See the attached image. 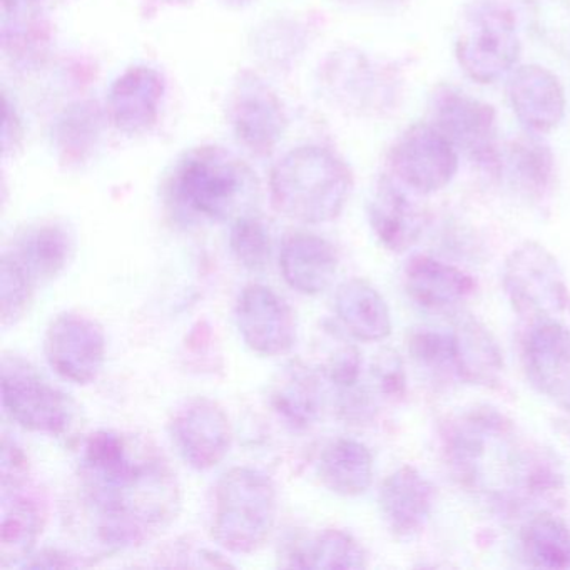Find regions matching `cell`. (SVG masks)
Instances as JSON below:
<instances>
[{
  "label": "cell",
  "mask_w": 570,
  "mask_h": 570,
  "mask_svg": "<svg viewBox=\"0 0 570 570\" xmlns=\"http://www.w3.org/2000/svg\"><path fill=\"white\" fill-rule=\"evenodd\" d=\"M78 476L89 525L106 549L142 546L178 515V479L151 440L98 430L82 442Z\"/></svg>",
  "instance_id": "cell-1"
},
{
  "label": "cell",
  "mask_w": 570,
  "mask_h": 570,
  "mask_svg": "<svg viewBox=\"0 0 570 570\" xmlns=\"http://www.w3.org/2000/svg\"><path fill=\"white\" fill-rule=\"evenodd\" d=\"M352 189L348 165L322 146L293 149L273 166L269 176L276 212L305 225H322L338 218Z\"/></svg>",
  "instance_id": "cell-2"
},
{
  "label": "cell",
  "mask_w": 570,
  "mask_h": 570,
  "mask_svg": "<svg viewBox=\"0 0 570 570\" xmlns=\"http://www.w3.org/2000/svg\"><path fill=\"white\" fill-rule=\"evenodd\" d=\"M169 195L191 216L219 223L248 215L258 195L255 173L218 146L189 151L173 173Z\"/></svg>",
  "instance_id": "cell-3"
},
{
  "label": "cell",
  "mask_w": 570,
  "mask_h": 570,
  "mask_svg": "<svg viewBox=\"0 0 570 570\" xmlns=\"http://www.w3.org/2000/svg\"><path fill=\"white\" fill-rule=\"evenodd\" d=\"M278 513L275 483L262 470L235 466L215 487L212 537L232 553L262 549L272 535Z\"/></svg>",
  "instance_id": "cell-4"
},
{
  "label": "cell",
  "mask_w": 570,
  "mask_h": 570,
  "mask_svg": "<svg viewBox=\"0 0 570 570\" xmlns=\"http://www.w3.org/2000/svg\"><path fill=\"white\" fill-rule=\"evenodd\" d=\"M522 52L515 16L497 0H475L463 9L456 28L460 68L479 85H493L512 71Z\"/></svg>",
  "instance_id": "cell-5"
},
{
  "label": "cell",
  "mask_w": 570,
  "mask_h": 570,
  "mask_svg": "<svg viewBox=\"0 0 570 570\" xmlns=\"http://www.w3.org/2000/svg\"><path fill=\"white\" fill-rule=\"evenodd\" d=\"M503 289L512 308L533 323L570 315V292L556 256L535 242L517 246L503 266Z\"/></svg>",
  "instance_id": "cell-6"
},
{
  "label": "cell",
  "mask_w": 570,
  "mask_h": 570,
  "mask_svg": "<svg viewBox=\"0 0 570 570\" xmlns=\"http://www.w3.org/2000/svg\"><path fill=\"white\" fill-rule=\"evenodd\" d=\"M322 86L335 105L360 116L395 111L402 98L399 72L356 49H342L326 59Z\"/></svg>",
  "instance_id": "cell-7"
},
{
  "label": "cell",
  "mask_w": 570,
  "mask_h": 570,
  "mask_svg": "<svg viewBox=\"0 0 570 570\" xmlns=\"http://www.w3.org/2000/svg\"><path fill=\"white\" fill-rule=\"evenodd\" d=\"M2 405L21 429L51 436L68 432L75 416L68 395L19 356L2 358Z\"/></svg>",
  "instance_id": "cell-8"
},
{
  "label": "cell",
  "mask_w": 570,
  "mask_h": 570,
  "mask_svg": "<svg viewBox=\"0 0 570 570\" xmlns=\"http://www.w3.org/2000/svg\"><path fill=\"white\" fill-rule=\"evenodd\" d=\"M429 112L430 125L439 129L456 151L495 171L500 151L493 106L452 86H439L430 98Z\"/></svg>",
  "instance_id": "cell-9"
},
{
  "label": "cell",
  "mask_w": 570,
  "mask_h": 570,
  "mask_svg": "<svg viewBox=\"0 0 570 570\" xmlns=\"http://www.w3.org/2000/svg\"><path fill=\"white\" fill-rule=\"evenodd\" d=\"M393 178L416 195L446 188L459 171V151L430 122H419L396 139L389 153Z\"/></svg>",
  "instance_id": "cell-10"
},
{
  "label": "cell",
  "mask_w": 570,
  "mask_h": 570,
  "mask_svg": "<svg viewBox=\"0 0 570 570\" xmlns=\"http://www.w3.org/2000/svg\"><path fill=\"white\" fill-rule=\"evenodd\" d=\"M168 430L183 462L198 472L218 466L232 449L229 416L219 403L206 396L183 402L173 412Z\"/></svg>",
  "instance_id": "cell-11"
},
{
  "label": "cell",
  "mask_w": 570,
  "mask_h": 570,
  "mask_svg": "<svg viewBox=\"0 0 570 570\" xmlns=\"http://www.w3.org/2000/svg\"><path fill=\"white\" fill-rule=\"evenodd\" d=\"M49 366L66 382L89 385L106 362V336L98 322L81 313L56 316L45 336Z\"/></svg>",
  "instance_id": "cell-12"
},
{
  "label": "cell",
  "mask_w": 570,
  "mask_h": 570,
  "mask_svg": "<svg viewBox=\"0 0 570 570\" xmlns=\"http://www.w3.org/2000/svg\"><path fill=\"white\" fill-rule=\"evenodd\" d=\"M228 116L239 145L253 155H272L286 131L285 109L278 96L249 71L242 72L235 82Z\"/></svg>",
  "instance_id": "cell-13"
},
{
  "label": "cell",
  "mask_w": 570,
  "mask_h": 570,
  "mask_svg": "<svg viewBox=\"0 0 570 570\" xmlns=\"http://www.w3.org/2000/svg\"><path fill=\"white\" fill-rule=\"evenodd\" d=\"M235 320L243 342L256 355H285L295 345V313L268 286H246L236 302Z\"/></svg>",
  "instance_id": "cell-14"
},
{
  "label": "cell",
  "mask_w": 570,
  "mask_h": 570,
  "mask_svg": "<svg viewBox=\"0 0 570 570\" xmlns=\"http://www.w3.org/2000/svg\"><path fill=\"white\" fill-rule=\"evenodd\" d=\"M527 376L550 402L570 413V328L560 322L533 323L523 346Z\"/></svg>",
  "instance_id": "cell-15"
},
{
  "label": "cell",
  "mask_w": 570,
  "mask_h": 570,
  "mask_svg": "<svg viewBox=\"0 0 570 570\" xmlns=\"http://www.w3.org/2000/svg\"><path fill=\"white\" fill-rule=\"evenodd\" d=\"M165 95V78L148 66H136L112 82L106 116L125 135H145L158 122Z\"/></svg>",
  "instance_id": "cell-16"
},
{
  "label": "cell",
  "mask_w": 570,
  "mask_h": 570,
  "mask_svg": "<svg viewBox=\"0 0 570 570\" xmlns=\"http://www.w3.org/2000/svg\"><path fill=\"white\" fill-rule=\"evenodd\" d=\"M379 500L390 532L399 539H412L432 515L435 489L419 469L403 465L383 480Z\"/></svg>",
  "instance_id": "cell-17"
},
{
  "label": "cell",
  "mask_w": 570,
  "mask_h": 570,
  "mask_svg": "<svg viewBox=\"0 0 570 570\" xmlns=\"http://www.w3.org/2000/svg\"><path fill=\"white\" fill-rule=\"evenodd\" d=\"M46 523V502L41 492L29 483L28 476L2 480V560L8 566L11 560L31 556L36 542L41 537Z\"/></svg>",
  "instance_id": "cell-18"
},
{
  "label": "cell",
  "mask_w": 570,
  "mask_h": 570,
  "mask_svg": "<svg viewBox=\"0 0 570 570\" xmlns=\"http://www.w3.org/2000/svg\"><path fill=\"white\" fill-rule=\"evenodd\" d=\"M373 233L386 249L403 253L412 248L423 233L422 208L409 195V188L393 176H382L368 205Z\"/></svg>",
  "instance_id": "cell-19"
},
{
  "label": "cell",
  "mask_w": 570,
  "mask_h": 570,
  "mask_svg": "<svg viewBox=\"0 0 570 570\" xmlns=\"http://www.w3.org/2000/svg\"><path fill=\"white\" fill-rule=\"evenodd\" d=\"M509 99L517 119L535 135L553 131L566 116L559 79L542 66H520L510 76Z\"/></svg>",
  "instance_id": "cell-20"
},
{
  "label": "cell",
  "mask_w": 570,
  "mask_h": 570,
  "mask_svg": "<svg viewBox=\"0 0 570 570\" xmlns=\"http://www.w3.org/2000/svg\"><path fill=\"white\" fill-rule=\"evenodd\" d=\"M338 262L335 246L313 233H292L279 249L283 279L302 295H320L328 289L338 272Z\"/></svg>",
  "instance_id": "cell-21"
},
{
  "label": "cell",
  "mask_w": 570,
  "mask_h": 570,
  "mask_svg": "<svg viewBox=\"0 0 570 570\" xmlns=\"http://www.w3.org/2000/svg\"><path fill=\"white\" fill-rule=\"evenodd\" d=\"M403 282L412 302L430 312L456 308L476 288L469 273L429 255H415L406 262Z\"/></svg>",
  "instance_id": "cell-22"
},
{
  "label": "cell",
  "mask_w": 570,
  "mask_h": 570,
  "mask_svg": "<svg viewBox=\"0 0 570 570\" xmlns=\"http://www.w3.org/2000/svg\"><path fill=\"white\" fill-rule=\"evenodd\" d=\"M323 376L303 362L279 368L269 385V403L293 430H306L320 419L323 406Z\"/></svg>",
  "instance_id": "cell-23"
},
{
  "label": "cell",
  "mask_w": 570,
  "mask_h": 570,
  "mask_svg": "<svg viewBox=\"0 0 570 570\" xmlns=\"http://www.w3.org/2000/svg\"><path fill=\"white\" fill-rule=\"evenodd\" d=\"M335 313L346 335L358 342H383L392 335V315L375 286L362 278L346 279L335 293Z\"/></svg>",
  "instance_id": "cell-24"
},
{
  "label": "cell",
  "mask_w": 570,
  "mask_h": 570,
  "mask_svg": "<svg viewBox=\"0 0 570 570\" xmlns=\"http://www.w3.org/2000/svg\"><path fill=\"white\" fill-rule=\"evenodd\" d=\"M35 285L61 275L75 253V236L61 223H41L26 229L9 252Z\"/></svg>",
  "instance_id": "cell-25"
},
{
  "label": "cell",
  "mask_w": 570,
  "mask_h": 570,
  "mask_svg": "<svg viewBox=\"0 0 570 570\" xmlns=\"http://www.w3.org/2000/svg\"><path fill=\"white\" fill-rule=\"evenodd\" d=\"M49 0H2V49L18 65L38 61L51 42Z\"/></svg>",
  "instance_id": "cell-26"
},
{
  "label": "cell",
  "mask_w": 570,
  "mask_h": 570,
  "mask_svg": "<svg viewBox=\"0 0 570 570\" xmlns=\"http://www.w3.org/2000/svg\"><path fill=\"white\" fill-rule=\"evenodd\" d=\"M282 566L289 569H366L368 557L352 533L325 529L288 543Z\"/></svg>",
  "instance_id": "cell-27"
},
{
  "label": "cell",
  "mask_w": 570,
  "mask_h": 570,
  "mask_svg": "<svg viewBox=\"0 0 570 570\" xmlns=\"http://www.w3.org/2000/svg\"><path fill=\"white\" fill-rule=\"evenodd\" d=\"M456 348V376L469 385L490 386L500 382L503 353L490 330L466 316L452 330Z\"/></svg>",
  "instance_id": "cell-28"
},
{
  "label": "cell",
  "mask_w": 570,
  "mask_h": 570,
  "mask_svg": "<svg viewBox=\"0 0 570 570\" xmlns=\"http://www.w3.org/2000/svg\"><path fill=\"white\" fill-rule=\"evenodd\" d=\"M375 463L368 446L358 440L336 439L323 449L318 476L323 487L340 497H360L373 483Z\"/></svg>",
  "instance_id": "cell-29"
},
{
  "label": "cell",
  "mask_w": 570,
  "mask_h": 570,
  "mask_svg": "<svg viewBox=\"0 0 570 570\" xmlns=\"http://www.w3.org/2000/svg\"><path fill=\"white\" fill-rule=\"evenodd\" d=\"M495 173H505L512 185L530 198H543L552 188L556 159L535 132L513 139L500 153Z\"/></svg>",
  "instance_id": "cell-30"
},
{
  "label": "cell",
  "mask_w": 570,
  "mask_h": 570,
  "mask_svg": "<svg viewBox=\"0 0 570 570\" xmlns=\"http://www.w3.org/2000/svg\"><path fill=\"white\" fill-rule=\"evenodd\" d=\"M527 563L537 569H570V529L559 517L539 512L527 520L520 532Z\"/></svg>",
  "instance_id": "cell-31"
},
{
  "label": "cell",
  "mask_w": 570,
  "mask_h": 570,
  "mask_svg": "<svg viewBox=\"0 0 570 570\" xmlns=\"http://www.w3.org/2000/svg\"><path fill=\"white\" fill-rule=\"evenodd\" d=\"M105 128V116L92 102H78L66 109L56 122L52 145L66 165H81L98 148Z\"/></svg>",
  "instance_id": "cell-32"
},
{
  "label": "cell",
  "mask_w": 570,
  "mask_h": 570,
  "mask_svg": "<svg viewBox=\"0 0 570 570\" xmlns=\"http://www.w3.org/2000/svg\"><path fill=\"white\" fill-rule=\"evenodd\" d=\"M229 248L243 268L262 272L272 259V235L268 226L258 216H239L233 222L229 232Z\"/></svg>",
  "instance_id": "cell-33"
},
{
  "label": "cell",
  "mask_w": 570,
  "mask_h": 570,
  "mask_svg": "<svg viewBox=\"0 0 570 570\" xmlns=\"http://www.w3.org/2000/svg\"><path fill=\"white\" fill-rule=\"evenodd\" d=\"M409 353L422 368L456 376V348L452 332L416 330L410 335Z\"/></svg>",
  "instance_id": "cell-34"
},
{
  "label": "cell",
  "mask_w": 570,
  "mask_h": 570,
  "mask_svg": "<svg viewBox=\"0 0 570 570\" xmlns=\"http://www.w3.org/2000/svg\"><path fill=\"white\" fill-rule=\"evenodd\" d=\"M0 276H2L0 278V303H2L0 316H2V326L8 328L16 325L28 312L36 285L19 263L12 258L11 253L2 256Z\"/></svg>",
  "instance_id": "cell-35"
},
{
  "label": "cell",
  "mask_w": 570,
  "mask_h": 570,
  "mask_svg": "<svg viewBox=\"0 0 570 570\" xmlns=\"http://www.w3.org/2000/svg\"><path fill=\"white\" fill-rule=\"evenodd\" d=\"M530 14L539 38L570 58V0H530Z\"/></svg>",
  "instance_id": "cell-36"
},
{
  "label": "cell",
  "mask_w": 570,
  "mask_h": 570,
  "mask_svg": "<svg viewBox=\"0 0 570 570\" xmlns=\"http://www.w3.org/2000/svg\"><path fill=\"white\" fill-rule=\"evenodd\" d=\"M373 382L385 399L400 400L406 393V375L402 358L393 350H383L373 360Z\"/></svg>",
  "instance_id": "cell-37"
},
{
  "label": "cell",
  "mask_w": 570,
  "mask_h": 570,
  "mask_svg": "<svg viewBox=\"0 0 570 570\" xmlns=\"http://www.w3.org/2000/svg\"><path fill=\"white\" fill-rule=\"evenodd\" d=\"M2 153L4 158L16 156V153L21 151L22 141H24V126H22L21 118L14 106L9 102L8 95H4V116H2Z\"/></svg>",
  "instance_id": "cell-38"
},
{
  "label": "cell",
  "mask_w": 570,
  "mask_h": 570,
  "mask_svg": "<svg viewBox=\"0 0 570 570\" xmlns=\"http://www.w3.org/2000/svg\"><path fill=\"white\" fill-rule=\"evenodd\" d=\"M21 567H29V569H56V567H85L89 566L88 562H82L78 557L69 556V553L59 552V550H42L36 556L26 557Z\"/></svg>",
  "instance_id": "cell-39"
},
{
  "label": "cell",
  "mask_w": 570,
  "mask_h": 570,
  "mask_svg": "<svg viewBox=\"0 0 570 570\" xmlns=\"http://www.w3.org/2000/svg\"><path fill=\"white\" fill-rule=\"evenodd\" d=\"M142 4L148 6V8H175V6H186L191 2V0H141Z\"/></svg>",
  "instance_id": "cell-40"
},
{
  "label": "cell",
  "mask_w": 570,
  "mask_h": 570,
  "mask_svg": "<svg viewBox=\"0 0 570 570\" xmlns=\"http://www.w3.org/2000/svg\"><path fill=\"white\" fill-rule=\"evenodd\" d=\"M229 2H235V4L242 6V4H249L252 0H229Z\"/></svg>",
  "instance_id": "cell-41"
},
{
  "label": "cell",
  "mask_w": 570,
  "mask_h": 570,
  "mask_svg": "<svg viewBox=\"0 0 570 570\" xmlns=\"http://www.w3.org/2000/svg\"><path fill=\"white\" fill-rule=\"evenodd\" d=\"M380 2H396V0H380Z\"/></svg>",
  "instance_id": "cell-42"
}]
</instances>
